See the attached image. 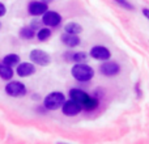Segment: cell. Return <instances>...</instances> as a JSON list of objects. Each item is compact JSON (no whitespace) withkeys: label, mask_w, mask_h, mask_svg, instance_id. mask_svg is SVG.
<instances>
[{"label":"cell","mask_w":149,"mask_h":144,"mask_svg":"<svg viewBox=\"0 0 149 144\" xmlns=\"http://www.w3.org/2000/svg\"><path fill=\"white\" fill-rule=\"evenodd\" d=\"M68 97L71 100L76 101L77 103H80L82 110H85V111H94L100 106V100L97 97H93V96H90L89 93H86L85 90L80 89V88H72V89H70Z\"/></svg>","instance_id":"1"},{"label":"cell","mask_w":149,"mask_h":144,"mask_svg":"<svg viewBox=\"0 0 149 144\" xmlns=\"http://www.w3.org/2000/svg\"><path fill=\"white\" fill-rule=\"evenodd\" d=\"M94 70L92 66L86 64L85 62L82 63H74L71 68V75L76 81L79 82H89L94 77Z\"/></svg>","instance_id":"2"},{"label":"cell","mask_w":149,"mask_h":144,"mask_svg":"<svg viewBox=\"0 0 149 144\" xmlns=\"http://www.w3.org/2000/svg\"><path fill=\"white\" fill-rule=\"evenodd\" d=\"M65 101V94L62 92H51L47 96H45L43 98V108L49 111H54V110H59L62 108L63 102Z\"/></svg>","instance_id":"3"},{"label":"cell","mask_w":149,"mask_h":144,"mask_svg":"<svg viewBox=\"0 0 149 144\" xmlns=\"http://www.w3.org/2000/svg\"><path fill=\"white\" fill-rule=\"evenodd\" d=\"M5 93H7L9 97H15V98H20L28 94V88L24 82L17 81V80H9V81L5 84L4 88Z\"/></svg>","instance_id":"4"},{"label":"cell","mask_w":149,"mask_h":144,"mask_svg":"<svg viewBox=\"0 0 149 144\" xmlns=\"http://www.w3.org/2000/svg\"><path fill=\"white\" fill-rule=\"evenodd\" d=\"M29 59L33 64L41 66V67H47L51 63V57L49 52H46L45 50L41 49H33L29 52Z\"/></svg>","instance_id":"5"},{"label":"cell","mask_w":149,"mask_h":144,"mask_svg":"<svg viewBox=\"0 0 149 144\" xmlns=\"http://www.w3.org/2000/svg\"><path fill=\"white\" fill-rule=\"evenodd\" d=\"M41 21H42V25L52 29V28H58V26L62 24L63 17L59 12H56V10L47 9L46 12L41 16Z\"/></svg>","instance_id":"6"},{"label":"cell","mask_w":149,"mask_h":144,"mask_svg":"<svg viewBox=\"0 0 149 144\" xmlns=\"http://www.w3.org/2000/svg\"><path fill=\"white\" fill-rule=\"evenodd\" d=\"M98 71H100V73L105 77H114V76L120 73L122 67L118 62H114V60L109 59V60L102 62V64L100 66Z\"/></svg>","instance_id":"7"},{"label":"cell","mask_w":149,"mask_h":144,"mask_svg":"<svg viewBox=\"0 0 149 144\" xmlns=\"http://www.w3.org/2000/svg\"><path fill=\"white\" fill-rule=\"evenodd\" d=\"M88 57H90L94 60L105 62V60H109L111 58V51L106 46H103V45H95L88 52Z\"/></svg>","instance_id":"8"},{"label":"cell","mask_w":149,"mask_h":144,"mask_svg":"<svg viewBox=\"0 0 149 144\" xmlns=\"http://www.w3.org/2000/svg\"><path fill=\"white\" fill-rule=\"evenodd\" d=\"M60 110H62V113L67 117H76L82 111V108L80 103H77L76 101H73L70 98V100H65L64 102H63Z\"/></svg>","instance_id":"9"},{"label":"cell","mask_w":149,"mask_h":144,"mask_svg":"<svg viewBox=\"0 0 149 144\" xmlns=\"http://www.w3.org/2000/svg\"><path fill=\"white\" fill-rule=\"evenodd\" d=\"M47 9H49V4L41 0H31L28 4V13L33 17H41Z\"/></svg>","instance_id":"10"},{"label":"cell","mask_w":149,"mask_h":144,"mask_svg":"<svg viewBox=\"0 0 149 144\" xmlns=\"http://www.w3.org/2000/svg\"><path fill=\"white\" fill-rule=\"evenodd\" d=\"M36 73V64L31 62H20L16 66V75L18 77H29Z\"/></svg>","instance_id":"11"},{"label":"cell","mask_w":149,"mask_h":144,"mask_svg":"<svg viewBox=\"0 0 149 144\" xmlns=\"http://www.w3.org/2000/svg\"><path fill=\"white\" fill-rule=\"evenodd\" d=\"M60 41L64 46L70 47V49H74V47L80 46L81 43V39L77 34H70V33H64L60 36Z\"/></svg>","instance_id":"12"},{"label":"cell","mask_w":149,"mask_h":144,"mask_svg":"<svg viewBox=\"0 0 149 144\" xmlns=\"http://www.w3.org/2000/svg\"><path fill=\"white\" fill-rule=\"evenodd\" d=\"M63 55H64V60L71 63H82L88 59V54L85 51H68Z\"/></svg>","instance_id":"13"},{"label":"cell","mask_w":149,"mask_h":144,"mask_svg":"<svg viewBox=\"0 0 149 144\" xmlns=\"http://www.w3.org/2000/svg\"><path fill=\"white\" fill-rule=\"evenodd\" d=\"M13 76H15L13 67H9V66L4 64L3 62H0V79L5 80V81H9V80L13 79Z\"/></svg>","instance_id":"14"},{"label":"cell","mask_w":149,"mask_h":144,"mask_svg":"<svg viewBox=\"0 0 149 144\" xmlns=\"http://www.w3.org/2000/svg\"><path fill=\"white\" fill-rule=\"evenodd\" d=\"M52 36V30L51 28H47V26H42L38 30L36 31V38L38 39L39 42H46L51 38Z\"/></svg>","instance_id":"15"},{"label":"cell","mask_w":149,"mask_h":144,"mask_svg":"<svg viewBox=\"0 0 149 144\" xmlns=\"http://www.w3.org/2000/svg\"><path fill=\"white\" fill-rule=\"evenodd\" d=\"M18 37L24 41H30V39L36 38V30L31 29L30 26H22L18 31Z\"/></svg>","instance_id":"16"},{"label":"cell","mask_w":149,"mask_h":144,"mask_svg":"<svg viewBox=\"0 0 149 144\" xmlns=\"http://www.w3.org/2000/svg\"><path fill=\"white\" fill-rule=\"evenodd\" d=\"M1 62L4 63V64L9 66V67H15V66H17L18 63L21 62V59H20V55H18V54L10 52V54H7L4 58H3Z\"/></svg>","instance_id":"17"},{"label":"cell","mask_w":149,"mask_h":144,"mask_svg":"<svg viewBox=\"0 0 149 144\" xmlns=\"http://www.w3.org/2000/svg\"><path fill=\"white\" fill-rule=\"evenodd\" d=\"M82 26L80 25L79 22H68V24H65L64 25V33H70V34H81L82 33Z\"/></svg>","instance_id":"18"},{"label":"cell","mask_w":149,"mask_h":144,"mask_svg":"<svg viewBox=\"0 0 149 144\" xmlns=\"http://www.w3.org/2000/svg\"><path fill=\"white\" fill-rule=\"evenodd\" d=\"M114 1H115L118 5H120L122 8L127 9V10H134L135 9V7L128 1V0H114Z\"/></svg>","instance_id":"19"},{"label":"cell","mask_w":149,"mask_h":144,"mask_svg":"<svg viewBox=\"0 0 149 144\" xmlns=\"http://www.w3.org/2000/svg\"><path fill=\"white\" fill-rule=\"evenodd\" d=\"M29 26H30L31 29H34V30L37 31L39 28H42V21H41V20H38V18H36V20L31 21L30 25H29Z\"/></svg>","instance_id":"20"},{"label":"cell","mask_w":149,"mask_h":144,"mask_svg":"<svg viewBox=\"0 0 149 144\" xmlns=\"http://www.w3.org/2000/svg\"><path fill=\"white\" fill-rule=\"evenodd\" d=\"M5 15H7V7L4 3L0 1V17H4Z\"/></svg>","instance_id":"21"},{"label":"cell","mask_w":149,"mask_h":144,"mask_svg":"<svg viewBox=\"0 0 149 144\" xmlns=\"http://www.w3.org/2000/svg\"><path fill=\"white\" fill-rule=\"evenodd\" d=\"M143 15H144L145 18H149V9L148 8H144V9H143Z\"/></svg>","instance_id":"22"},{"label":"cell","mask_w":149,"mask_h":144,"mask_svg":"<svg viewBox=\"0 0 149 144\" xmlns=\"http://www.w3.org/2000/svg\"><path fill=\"white\" fill-rule=\"evenodd\" d=\"M31 98H33V100H38L39 96H38V94H33V97H31Z\"/></svg>","instance_id":"23"},{"label":"cell","mask_w":149,"mask_h":144,"mask_svg":"<svg viewBox=\"0 0 149 144\" xmlns=\"http://www.w3.org/2000/svg\"><path fill=\"white\" fill-rule=\"evenodd\" d=\"M41 1L46 3V4H50V3H51V1H52V0H41Z\"/></svg>","instance_id":"24"},{"label":"cell","mask_w":149,"mask_h":144,"mask_svg":"<svg viewBox=\"0 0 149 144\" xmlns=\"http://www.w3.org/2000/svg\"><path fill=\"white\" fill-rule=\"evenodd\" d=\"M0 29H1V22H0Z\"/></svg>","instance_id":"25"}]
</instances>
